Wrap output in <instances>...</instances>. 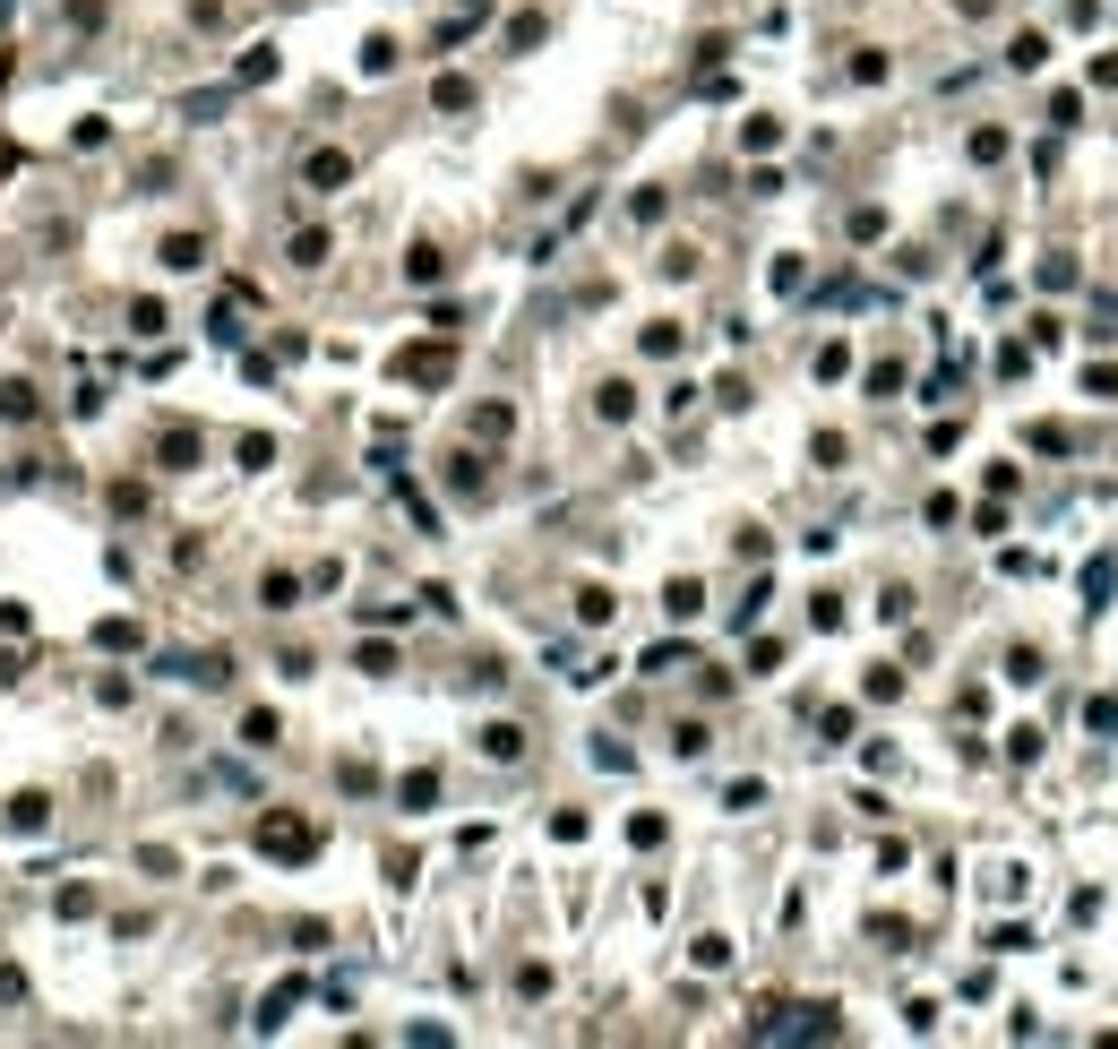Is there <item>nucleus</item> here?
<instances>
[{
    "label": "nucleus",
    "mask_w": 1118,
    "mask_h": 1049,
    "mask_svg": "<svg viewBox=\"0 0 1118 1049\" xmlns=\"http://www.w3.org/2000/svg\"><path fill=\"white\" fill-rule=\"evenodd\" d=\"M155 456H164V465L181 473V465H190V456H198V430H164V448H155Z\"/></svg>",
    "instance_id": "14"
},
{
    "label": "nucleus",
    "mask_w": 1118,
    "mask_h": 1049,
    "mask_svg": "<svg viewBox=\"0 0 1118 1049\" xmlns=\"http://www.w3.org/2000/svg\"><path fill=\"white\" fill-rule=\"evenodd\" d=\"M95 645H112V654H129V645H138V628H129V620H104V628H95Z\"/></svg>",
    "instance_id": "28"
},
{
    "label": "nucleus",
    "mask_w": 1118,
    "mask_h": 1049,
    "mask_svg": "<svg viewBox=\"0 0 1118 1049\" xmlns=\"http://www.w3.org/2000/svg\"><path fill=\"white\" fill-rule=\"evenodd\" d=\"M258 602H267V611H293V602H301V577H284V568H276V577L258 585Z\"/></svg>",
    "instance_id": "11"
},
{
    "label": "nucleus",
    "mask_w": 1118,
    "mask_h": 1049,
    "mask_svg": "<svg viewBox=\"0 0 1118 1049\" xmlns=\"http://www.w3.org/2000/svg\"><path fill=\"white\" fill-rule=\"evenodd\" d=\"M1007 757H1015V766H1032V757H1041V731H1032V723L1007 731Z\"/></svg>",
    "instance_id": "27"
},
{
    "label": "nucleus",
    "mask_w": 1118,
    "mask_h": 1049,
    "mask_svg": "<svg viewBox=\"0 0 1118 1049\" xmlns=\"http://www.w3.org/2000/svg\"><path fill=\"white\" fill-rule=\"evenodd\" d=\"M482 757H499V766H508V757H525V731H516V723H491V731H482Z\"/></svg>",
    "instance_id": "6"
},
{
    "label": "nucleus",
    "mask_w": 1118,
    "mask_h": 1049,
    "mask_svg": "<svg viewBox=\"0 0 1118 1049\" xmlns=\"http://www.w3.org/2000/svg\"><path fill=\"white\" fill-rule=\"evenodd\" d=\"M594 413H602V422H628V413H637V396H628V387L611 379V387H602V396H594Z\"/></svg>",
    "instance_id": "13"
},
{
    "label": "nucleus",
    "mask_w": 1118,
    "mask_h": 1049,
    "mask_svg": "<svg viewBox=\"0 0 1118 1049\" xmlns=\"http://www.w3.org/2000/svg\"><path fill=\"white\" fill-rule=\"evenodd\" d=\"M164 267H172V276H198V267H207V233H172L164 241Z\"/></svg>",
    "instance_id": "4"
},
{
    "label": "nucleus",
    "mask_w": 1118,
    "mask_h": 1049,
    "mask_svg": "<svg viewBox=\"0 0 1118 1049\" xmlns=\"http://www.w3.org/2000/svg\"><path fill=\"white\" fill-rule=\"evenodd\" d=\"M405 276H413V284H439V276H448V258H439V250H413Z\"/></svg>",
    "instance_id": "23"
},
{
    "label": "nucleus",
    "mask_w": 1118,
    "mask_h": 1049,
    "mask_svg": "<svg viewBox=\"0 0 1118 1049\" xmlns=\"http://www.w3.org/2000/svg\"><path fill=\"white\" fill-rule=\"evenodd\" d=\"M284 258H293V267H327V233H319V224L293 233V241H284Z\"/></svg>",
    "instance_id": "8"
},
{
    "label": "nucleus",
    "mask_w": 1118,
    "mask_h": 1049,
    "mask_svg": "<svg viewBox=\"0 0 1118 1049\" xmlns=\"http://www.w3.org/2000/svg\"><path fill=\"white\" fill-rule=\"evenodd\" d=\"M1007 680H1024V688L1041 680V654H1032V645H1015V654H1007Z\"/></svg>",
    "instance_id": "26"
},
{
    "label": "nucleus",
    "mask_w": 1118,
    "mask_h": 1049,
    "mask_svg": "<svg viewBox=\"0 0 1118 1049\" xmlns=\"http://www.w3.org/2000/svg\"><path fill=\"white\" fill-rule=\"evenodd\" d=\"M43 817H52V800H43V792H18V800H9V826H43Z\"/></svg>",
    "instance_id": "20"
},
{
    "label": "nucleus",
    "mask_w": 1118,
    "mask_h": 1049,
    "mask_svg": "<svg viewBox=\"0 0 1118 1049\" xmlns=\"http://www.w3.org/2000/svg\"><path fill=\"white\" fill-rule=\"evenodd\" d=\"M508 422H516L508 405H482V413H473V430H482V439H508Z\"/></svg>",
    "instance_id": "25"
},
{
    "label": "nucleus",
    "mask_w": 1118,
    "mask_h": 1049,
    "mask_svg": "<svg viewBox=\"0 0 1118 1049\" xmlns=\"http://www.w3.org/2000/svg\"><path fill=\"white\" fill-rule=\"evenodd\" d=\"M396 800H405V809H430V800H439V774H405V783H396Z\"/></svg>",
    "instance_id": "9"
},
{
    "label": "nucleus",
    "mask_w": 1118,
    "mask_h": 1049,
    "mask_svg": "<svg viewBox=\"0 0 1118 1049\" xmlns=\"http://www.w3.org/2000/svg\"><path fill=\"white\" fill-rule=\"evenodd\" d=\"M387 370H396V379H413V387H439V379L456 370V353H448V344H405Z\"/></svg>",
    "instance_id": "2"
},
{
    "label": "nucleus",
    "mask_w": 1118,
    "mask_h": 1049,
    "mask_svg": "<svg viewBox=\"0 0 1118 1049\" xmlns=\"http://www.w3.org/2000/svg\"><path fill=\"white\" fill-rule=\"evenodd\" d=\"M1110 585H1118V559H1093V568H1084V602L1101 611V594H1110Z\"/></svg>",
    "instance_id": "19"
},
{
    "label": "nucleus",
    "mask_w": 1118,
    "mask_h": 1049,
    "mask_svg": "<svg viewBox=\"0 0 1118 1049\" xmlns=\"http://www.w3.org/2000/svg\"><path fill=\"white\" fill-rule=\"evenodd\" d=\"M1084 396H1118V362H1093V370H1084Z\"/></svg>",
    "instance_id": "29"
},
{
    "label": "nucleus",
    "mask_w": 1118,
    "mask_h": 1049,
    "mask_svg": "<svg viewBox=\"0 0 1118 1049\" xmlns=\"http://www.w3.org/2000/svg\"><path fill=\"white\" fill-rule=\"evenodd\" d=\"M293 1007H301V981H284V989H276V998H267V1007H258V1024L276 1032V1024H284V1015H293Z\"/></svg>",
    "instance_id": "17"
},
{
    "label": "nucleus",
    "mask_w": 1118,
    "mask_h": 1049,
    "mask_svg": "<svg viewBox=\"0 0 1118 1049\" xmlns=\"http://www.w3.org/2000/svg\"><path fill=\"white\" fill-rule=\"evenodd\" d=\"M1007 61H1015V69H1041V61H1050V43H1041V35H1015Z\"/></svg>",
    "instance_id": "22"
},
{
    "label": "nucleus",
    "mask_w": 1118,
    "mask_h": 1049,
    "mask_svg": "<svg viewBox=\"0 0 1118 1049\" xmlns=\"http://www.w3.org/2000/svg\"><path fill=\"white\" fill-rule=\"evenodd\" d=\"M1024 439H1032V448H1041V456H1075V430H1067V422H1032Z\"/></svg>",
    "instance_id": "7"
},
{
    "label": "nucleus",
    "mask_w": 1118,
    "mask_h": 1049,
    "mask_svg": "<svg viewBox=\"0 0 1118 1049\" xmlns=\"http://www.w3.org/2000/svg\"><path fill=\"white\" fill-rule=\"evenodd\" d=\"M448 482H456V491H473V499L491 491V473H482V456H456V473H448Z\"/></svg>",
    "instance_id": "21"
},
{
    "label": "nucleus",
    "mask_w": 1118,
    "mask_h": 1049,
    "mask_svg": "<svg viewBox=\"0 0 1118 1049\" xmlns=\"http://www.w3.org/2000/svg\"><path fill=\"white\" fill-rule=\"evenodd\" d=\"M301 181H310V190H344V181H353V155H344V147H319L310 164H301Z\"/></svg>",
    "instance_id": "3"
},
{
    "label": "nucleus",
    "mask_w": 1118,
    "mask_h": 1049,
    "mask_svg": "<svg viewBox=\"0 0 1118 1049\" xmlns=\"http://www.w3.org/2000/svg\"><path fill=\"white\" fill-rule=\"evenodd\" d=\"M577 620H585V628L611 620V585H585V594H577Z\"/></svg>",
    "instance_id": "16"
},
{
    "label": "nucleus",
    "mask_w": 1118,
    "mask_h": 1049,
    "mask_svg": "<svg viewBox=\"0 0 1118 1049\" xmlns=\"http://www.w3.org/2000/svg\"><path fill=\"white\" fill-rule=\"evenodd\" d=\"M0 998H9V1007L26 998V972H18V964H0Z\"/></svg>",
    "instance_id": "31"
},
{
    "label": "nucleus",
    "mask_w": 1118,
    "mask_h": 1049,
    "mask_svg": "<svg viewBox=\"0 0 1118 1049\" xmlns=\"http://www.w3.org/2000/svg\"><path fill=\"white\" fill-rule=\"evenodd\" d=\"M430 104H439V112H473V78H439V86H430Z\"/></svg>",
    "instance_id": "10"
},
{
    "label": "nucleus",
    "mask_w": 1118,
    "mask_h": 1049,
    "mask_svg": "<svg viewBox=\"0 0 1118 1049\" xmlns=\"http://www.w3.org/2000/svg\"><path fill=\"white\" fill-rule=\"evenodd\" d=\"M663 611H671V620H697V611H706V585H697V577H671Z\"/></svg>",
    "instance_id": "5"
},
{
    "label": "nucleus",
    "mask_w": 1118,
    "mask_h": 1049,
    "mask_svg": "<svg viewBox=\"0 0 1118 1049\" xmlns=\"http://www.w3.org/2000/svg\"><path fill=\"white\" fill-rule=\"evenodd\" d=\"M267 78H276V52H267V43H258L250 61H241V69H233V86H267Z\"/></svg>",
    "instance_id": "15"
},
{
    "label": "nucleus",
    "mask_w": 1118,
    "mask_h": 1049,
    "mask_svg": "<svg viewBox=\"0 0 1118 1049\" xmlns=\"http://www.w3.org/2000/svg\"><path fill=\"white\" fill-rule=\"evenodd\" d=\"M1007 155V129H972V164H998Z\"/></svg>",
    "instance_id": "24"
},
{
    "label": "nucleus",
    "mask_w": 1118,
    "mask_h": 1049,
    "mask_svg": "<svg viewBox=\"0 0 1118 1049\" xmlns=\"http://www.w3.org/2000/svg\"><path fill=\"white\" fill-rule=\"evenodd\" d=\"M1084 723H1093V731H1118V697H1084Z\"/></svg>",
    "instance_id": "30"
},
{
    "label": "nucleus",
    "mask_w": 1118,
    "mask_h": 1049,
    "mask_svg": "<svg viewBox=\"0 0 1118 1049\" xmlns=\"http://www.w3.org/2000/svg\"><path fill=\"white\" fill-rule=\"evenodd\" d=\"M26 413H35V387L9 379V387H0V422H26Z\"/></svg>",
    "instance_id": "12"
},
{
    "label": "nucleus",
    "mask_w": 1118,
    "mask_h": 1049,
    "mask_svg": "<svg viewBox=\"0 0 1118 1049\" xmlns=\"http://www.w3.org/2000/svg\"><path fill=\"white\" fill-rule=\"evenodd\" d=\"M387 69H396V43L370 35V43H362V78H387Z\"/></svg>",
    "instance_id": "18"
},
{
    "label": "nucleus",
    "mask_w": 1118,
    "mask_h": 1049,
    "mask_svg": "<svg viewBox=\"0 0 1118 1049\" xmlns=\"http://www.w3.org/2000/svg\"><path fill=\"white\" fill-rule=\"evenodd\" d=\"M258 852H267V860H310V852H319V826L293 817V809H267V817H258Z\"/></svg>",
    "instance_id": "1"
}]
</instances>
